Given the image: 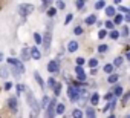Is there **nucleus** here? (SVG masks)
<instances>
[{
    "label": "nucleus",
    "instance_id": "nucleus-1",
    "mask_svg": "<svg viewBox=\"0 0 130 118\" xmlns=\"http://www.w3.org/2000/svg\"><path fill=\"white\" fill-rule=\"evenodd\" d=\"M28 103H29V106H31V109H32V116H35V115L38 113V110H40V106H38V103L35 101L32 92H28Z\"/></svg>",
    "mask_w": 130,
    "mask_h": 118
},
{
    "label": "nucleus",
    "instance_id": "nucleus-2",
    "mask_svg": "<svg viewBox=\"0 0 130 118\" xmlns=\"http://www.w3.org/2000/svg\"><path fill=\"white\" fill-rule=\"evenodd\" d=\"M8 62H9L11 65H14V66H15V69H14V74H15V75H19V74H23V72H25V68H23V65H22V62H20V60H15V58H8Z\"/></svg>",
    "mask_w": 130,
    "mask_h": 118
},
{
    "label": "nucleus",
    "instance_id": "nucleus-3",
    "mask_svg": "<svg viewBox=\"0 0 130 118\" xmlns=\"http://www.w3.org/2000/svg\"><path fill=\"white\" fill-rule=\"evenodd\" d=\"M46 109H47L46 110V118H54V115H55V100H52Z\"/></svg>",
    "mask_w": 130,
    "mask_h": 118
},
{
    "label": "nucleus",
    "instance_id": "nucleus-4",
    "mask_svg": "<svg viewBox=\"0 0 130 118\" xmlns=\"http://www.w3.org/2000/svg\"><path fill=\"white\" fill-rule=\"evenodd\" d=\"M68 92H69V98H71V101H77V100H78V97H80V91H77V87L71 86Z\"/></svg>",
    "mask_w": 130,
    "mask_h": 118
},
{
    "label": "nucleus",
    "instance_id": "nucleus-5",
    "mask_svg": "<svg viewBox=\"0 0 130 118\" xmlns=\"http://www.w3.org/2000/svg\"><path fill=\"white\" fill-rule=\"evenodd\" d=\"M19 12H20L23 17H26V16H29V14L32 12V6H31V5H22V6L19 8Z\"/></svg>",
    "mask_w": 130,
    "mask_h": 118
},
{
    "label": "nucleus",
    "instance_id": "nucleus-6",
    "mask_svg": "<svg viewBox=\"0 0 130 118\" xmlns=\"http://www.w3.org/2000/svg\"><path fill=\"white\" fill-rule=\"evenodd\" d=\"M47 71L51 72V74H57L58 71H60V66H58V62H55V60H52L49 65H47Z\"/></svg>",
    "mask_w": 130,
    "mask_h": 118
},
{
    "label": "nucleus",
    "instance_id": "nucleus-7",
    "mask_svg": "<svg viewBox=\"0 0 130 118\" xmlns=\"http://www.w3.org/2000/svg\"><path fill=\"white\" fill-rule=\"evenodd\" d=\"M43 48H44V51H49V46H51V32L47 31L46 34H44V37H43Z\"/></svg>",
    "mask_w": 130,
    "mask_h": 118
},
{
    "label": "nucleus",
    "instance_id": "nucleus-8",
    "mask_svg": "<svg viewBox=\"0 0 130 118\" xmlns=\"http://www.w3.org/2000/svg\"><path fill=\"white\" fill-rule=\"evenodd\" d=\"M75 72H77V75H78V80H80V81H84V80H86V74H84V71H83V68H81V66H77V68H75Z\"/></svg>",
    "mask_w": 130,
    "mask_h": 118
},
{
    "label": "nucleus",
    "instance_id": "nucleus-9",
    "mask_svg": "<svg viewBox=\"0 0 130 118\" xmlns=\"http://www.w3.org/2000/svg\"><path fill=\"white\" fill-rule=\"evenodd\" d=\"M31 57L34 58V60H40L41 54H40V51H38L37 48H31Z\"/></svg>",
    "mask_w": 130,
    "mask_h": 118
},
{
    "label": "nucleus",
    "instance_id": "nucleus-10",
    "mask_svg": "<svg viewBox=\"0 0 130 118\" xmlns=\"http://www.w3.org/2000/svg\"><path fill=\"white\" fill-rule=\"evenodd\" d=\"M8 104H9V107H11L12 112H17V100H15V98H9Z\"/></svg>",
    "mask_w": 130,
    "mask_h": 118
},
{
    "label": "nucleus",
    "instance_id": "nucleus-11",
    "mask_svg": "<svg viewBox=\"0 0 130 118\" xmlns=\"http://www.w3.org/2000/svg\"><path fill=\"white\" fill-rule=\"evenodd\" d=\"M8 75H9L8 68H6V66H2V68H0V77H2V78H6Z\"/></svg>",
    "mask_w": 130,
    "mask_h": 118
},
{
    "label": "nucleus",
    "instance_id": "nucleus-12",
    "mask_svg": "<svg viewBox=\"0 0 130 118\" xmlns=\"http://www.w3.org/2000/svg\"><path fill=\"white\" fill-rule=\"evenodd\" d=\"M68 49H69L71 52H75V51L78 49V43H77V41H71L69 46H68Z\"/></svg>",
    "mask_w": 130,
    "mask_h": 118
},
{
    "label": "nucleus",
    "instance_id": "nucleus-13",
    "mask_svg": "<svg viewBox=\"0 0 130 118\" xmlns=\"http://www.w3.org/2000/svg\"><path fill=\"white\" fill-rule=\"evenodd\" d=\"M106 14H107L109 17H115V16H116V11H115L112 6H109V8L106 9Z\"/></svg>",
    "mask_w": 130,
    "mask_h": 118
},
{
    "label": "nucleus",
    "instance_id": "nucleus-14",
    "mask_svg": "<svg viewBox=\"0 0 130 118\" xmlns=\"http://www.w3.org/2000/svg\"><path fill=\"white\" fill-rule=\"evenodd\" d=\"M98 101H100V95H98V94H93L92 98H90V103L95 106V104H98Z\"/></svg>",
    "mask_w": 130,
    "mask_h": 118
},
{
    "label": "nucleus",
    "instance_id": "nucleus-15",
    "mask_svg": "<svg viewBox=\"0 0 130 118\" xmlns=\"http://www.w3.org/2000/svg\"><path fill=\"white\" fill-rule=\"evenodd\" d=\"M95 22H96V17H95V16H89V17L86 19V23H87V25H93Z\"/></svg>",
    "mask_w": 130,
    "mask_h": 118
},
{
    "label": "nucleus",
    "instance_id": "nucleus-16",
    "mask_svg": "<svg viewBox=\"0 0 130 118\" xmlns=\"http://www.w3.org/2000/svg\"><path fill=\"white\" fill-rule=\"evenodd\" d=\"M22 58H23V60H28V58H29V51H28V48H25V49L22 51Z\"/></svg>",
    "mask_w": 130,
    "mask_h": 118
},
{
    "label": "nucleus",
    "instance_id": "nucleus-17",
    "mask_svg": "<svg viewBox=\"0 0 130 118\" xmlns=\"http://www.w3.org/2000/svg\"><path fill=\"white\" fill-rule=\"evenodd\" d=\"M54 92H55V95H60V92H61V84H60V83H55Z\"/></svg>",
    "mask_w": 130,
    "mask_h": 118
},
{
    "label": "nucleus",
    "instance_id": "nucleus-18",
    "mask_svg": "<svg viewBox=\"0 0 130 118\" xmlns=\"http://www.w3.org/2000/svg\"><path fill=\"white\" fill-rule=\"evenodd\" d=\"M86 115H87V118H95V110L93 109H86Z\"/></svg>",
    "mask_w": 130,
    "mask_h": 118
},
{
    "label": "nucleus",
    "instance_id": "nucleus-19",
    "mask_svg": "<svg viewBox=\"0 0 130 118\" xmlns=\"http://www.w3.org/2000/svg\"><path fill=\"white\" fill-rule=\"evenodd\" d=\"M118 78H119V77H118L116 74H113V75H109V83H116V81H118Z\"/></svg>",
    "mask_w": 130,
    "mask_h": 118
},
{
    "label": "nucleus",
    "instance_id": "nucleus-20",
    "mask_svg": "<svg viewBox=\"0 0 130 118\" xmlns=\"http://www.w3.org/2000/svg\"><path fill=\"white\" fill-rule=\"evenodd\" d=\"M89 66H90L92 69H95V68L98 66V60H95V58H92V60L89 62Z\"/></svg>",
    "mask_w": 130,
    "mask_h": 118
},
{
    "label": "nucleus",
    "instance_id": "nucleus-21",
    "mask_svg": "<svg viewBox=\"0 0 130 118\" xmlns=\"http://www.w3.org/2000/svg\"><path fill=\"white\" fill-rule=\"evenodd\" d=\"M34 77H35V80L38 81V84H40L41 87H44V83H43V80H41V77H40V75H38L37 72H35V75H34Z\"/></svg>",
    "mask_w": 130,
    "mask_h": 118
},
{
    "label": "nucleus",
    "instance_id": "nucleus-22",
    "mask_svg": "<svg viewBox=\"0 0 130 118\" xmlns=\"http://www.w3.org/2000/svg\"><path fill=\"white\" fill-rule=\"evenodd\" d=\"M55 107H57V110H55L57 113H63L64 112V104H57Z\"/></svg>",
    "mask_w": 130,
    "mask_h": 118
},
{
    "label": "nucleus",
    "instance_id": "nucleus-23",
    "mask_svg": "<svg viewBox=\"0 0 130 118\" xmlns=\"http://www.w3.org/2000/svg\"><path fill=\"white\" fill-rule=\"evenodd\" d=\"M72 115H74V118H83V112H81V110H78V109H77V110H74V113H72Z\"/></svg>",
    "mask_w": 130,
    "mask_h": 118
},
{
    "label": "nucleus",
    "instance_id": "nucleus-24",
    "mask_svg": "<svg viewBox=\"0 0 130 118\" xmlns=\"http://www.w3.org/2000/svg\"><path fill=\"white\" fill-rule=\"evenodd\" d=\"M104 6H106L104 2H96V3H95V8H96V9H101V8H104Z\"/></svg>",
    "mask_w": 130,
    "mask_h": 118
},
{
    "label": "nucleus",
    "instance_id": "nucleus-25",
    "mask_svg": "<svg viewBox=\"0 0 130 118\" xmlns=\"http://www.w3.org/2000/svg\"><path fill=\"white\" fill-rule=\"evenodd\" d=\"M104 71H106V72H109V74H110V72H112V71H113V65H106V66H104Z\"/></svg>",
    "mask_w": 130,
    "mask_h": 118
},
{
    "label": "nucleus",
    "instance_id": "nucleus-26",
    "mask_svg": "<svg viewBox=\"0 0 130 118\" xmlns=\"http://www.w3.org/2000/svg\"><path fill=\"white\" fill-rule=\"evenodd\" d=\"M106 28H107V29H110V31H113V22H110V20H109V22H106Z\"/></svg>",
    "mask_w": 130,
    "mask_h": 118
},
{
    "label": "nucleus",
    "instance_id": "nucleus-27",
    "mask_svg": "<svg viewBox=\"0 0 130 118\" xmlns=\"http://www.w3.org/2000/svg\"><path fill=\"white\" fill-rule=\"evenodd\" d=\"M121 63H122V57L115 58V66H121Z\"/></svg>",
    "mask_w": 130,
    "mask_h": 118
},
{
    "label": "nucleus",
    "instance_id": "nucleus-28",
    "mask_svg": "<svg viewBox=\"0 0 130 118\" xmlns=\"http://www.w3.org/2000/svg\"><path fill=\"white\" fill-rule=\"evenodd\" d=\"M121 22H122V16H119V14L115 16V23H121ZM115 23H113V25H115Z\"/></svg>",
    "mask_w": 130,
    "mask_h": 118
},
{
    "label": "nucleus",
    "instance_id": "nucleus-29",
    "mask_svg": "<svg viewBox=\"0 0 130 118\" xmlns=\"http://www.w3.org/2000/svg\"><path fill=\"white\" fill-rule=\"evenodd\" d=\"M110 37H112V38H113V40H116V38H118V37H119V34H118V32H116V31H112V32H110Z\"/></svg>",
    "mask_w": 130,
    "mask_h": 118
},
{
    "label": "nucleus",
    "instance_id": "nucleus-30",
    "mask_svg": "<svg viewBox=\"0 0 130 118\" xmlns=\"http://www.w3.org/2000/svg\"><path fill=\"white\" fill-rule=\"evenodd\" d=\"M55 12H57V9H55V8H51V9L47 11V16H51V17H52V16H55Z\"/></svg>",
    "mask_w": 130,
    "mask_h": 118
},
{
    "label": "nucleus",
    "instance_id": "nucleus-31",
    "mask_svg": "<svg viewBox=\"0 0 130 118\" xmlns=\"http://www.w3.org/2000/svg\"><path fill=\"white\" fill-rule=\"evenodd\" d=\"M34 38H35L37 43H41V35L40 34H34Z\"/></svg>",
    "mask_w": 130,
    "mask_h": 118
},
{
    "label": "nucleus",
    "instance_id": "nucleus-32",
    "mask_svg": "<svg viewBox=\"0 0 130 118\" xmlns=\"http://www.w3.org/2000/svg\"><path fill=\"white\" fill-rule=\"evenodd\" d=\"M98 51H100V52H106V51H107V46H106V45H101V46H98Z\"/></svg>",
    "mask_w": 130,
    "mask_h": 118
},
{
    "label": "nucleus",
    "instance_id": "nucleus-33",
    "mask_svg": "<svg viewBox=\"0 0 130 118\" xmlns=\"http://www.w3.org/2000/svg\"><path fill=\"white\" fill-rule=\"evenodd\" d=\"M47 101H49V100H47V97H43V101H41V106H43V109L47 106Z\"/></svg>",
    "mask_w": 130,
    "mask_h": 118
},
{
    "label": "nucleus",
    "instance_id": "nucleus-34",
    "mask_svg": "<svg viewBox=\"0 0 130 118\" xmlns=\"http://www.w3.org/2000/svg\"><path fill=\"white\" fill-rule=\"evenodd\" d=\"M77 65H78V66H81V65H84V58H81V57H78V58H77Z\"/></svg>",
    "mask_w": 130,
    "mask_h": 118
},
{
    "label": "nucleus",
    "instance_id": "nucleus-35",
    "mask_svg": "<svg viewBox=\"0 0 130 118\" xmlns=\"http://www.w3.org/2000/svg\"><path fill=\"white\" fill-rule=\"evenodd\" d=\"M106 35H107V32H106V31H100V32H98V37H100V38H104Z\"/></svg>",
    "mask_w": 130,
    "mask_h": 118
},
{
    "label": "nucleus",
    "instance_id": "nucleus-36",
    "mask_svg": "<svg viewBox=\"0 0 130 118\" xmlns=\"http://www.w3.org/2000/svg\"><path fill=\"white\" fill-rule=\"evenodd\" d=\"M47 84H49V86H51V87L54 89V86H55V80H54V78H49V81H47Z\"/></svg>",
    "mask_w": 130,
    "mask_h": 118
},
{
    "label": "nucleus",
    "instance_id": "nucleus-37",
    "mask_svg": "<svg viewBox=\"0 0 130 118\" xmlns=\"http://www.w3.org/2000/svg\"><path fill=\"white\" fill-rule=\"evenodd\" d=\"M22 91H25V86L23 84H17V94H20Z\"/></svg>",
    "mask_w": 130,
    "mask_h": 118
},
{
    "label": "nucleus",
    "instance_id": "nucleus-38",
    "mask_svg": "<svg viewBox=\"0 0 130 118\" xmlns=\"http://www.w3.org/2000/svg\"><path fill=\"white\" fill-rule=\"evenodd\" d=\"M113 106H115V101H112V103H110V104H107V106H106V109H103V110H104V112H106V110H109V109H112V107H113Z\"/></svg>",
    "mask_w": 130,
    "mask_h": 118
},
{
    "label": "nucleus",
    "instance_id": "nucleus-39",
    "mask_svg": "<svg viewBox=\"0 0 130 118\" xmlns=\"http://www.w3.org/2000/svg\"><path fill=\"white\" fill-rule=\"evenodd\" d=\"M128 98H130V91H128V92H127V94H125V95L122 97V103H125V101H127Z\"/></svg>",
    "mask_w": 130,
    "mask_h": 118
},
{
    "label": "nucleus",
    "instance_id": "nucleus-40",
    "mask_svg": "<svg viewBox=\"0 0 130 118\" xmlns=\"http://www.w3.org/2000/svg\"><path fill=\"white\" fill-rule=\"evenodd\" d=\"M83 6H84V2H83V0H80V2H77V8H78V9H81Z\"/></svg>",
    "mask_w": 130,
    "mask_h": 118
},
{
    "label": "nucleus",
    "instance_id": "nucleus-41",
    "mask_svg": "<svg viewBox=\"0 0 130 118\" xmlns=\"http://www.w3.org/2000/svg\"><path fill=\"white\" fill-rule=\"evenodd\" d=\"M104 98H106L107 101H110V100H113V94H110V92H109V94H107V95H106Z\"/></svg>",
    "mask_w": 130,
    "mask_h": 118
},
{
    "label": "nucleus",
    "instance_id": "nucleus-42",
    "mask_svg": "<svg viewBox=\"0 0 130 118\" xmlns=\"http://www.w3.org/2000/svg\"><path fill=\"white\" fill-rule=\"evenodd\" d=\"M11 87H12V83H8V81H6V83H5V89H6V91H9Z\"/></svg>",
    "mask_w": 130,
    "mask_h": 118
},
{
    "label": "nucleus",
    "instance_id": "nucleus-43",
    "mask_svg": "<svg viewBox=\"0 0 130 118\" xmlns=\"http://www.w3.org/2000/svg\"><path fill=\"white\" fill-rule=\"evenodd\" d=\"M121 94H122V89L121 87H116L115 89V95H121Z\"/></svg>",
    "mask_w": 130,
    "mask_h": 118
},
{
    "label": "nucleus",
    "instance_id": "nucleus-44",
    "mask_svg": "<svg viewBox=\"0 0 130 118\" xmlns=\"http://www.w3.org/2000/svg\"><path fill=\"white\" fill-rule=\"evenodd\" d=\"M81 32H83V29H81L80 26H78V28H75V34H77V35H80Z\"/></svg>",
    "mask_w": 130,
    "mask_h": 118
},
{
    "label": "nucleus",
    "instance_id": "nucleus-45",
    "mask_svg": "<svg viewBox=\"0 0 130 118\" xmlns=\"http://www.w3.org/2000/svg\"><path fill=\"white\" fill-rule=\"evenodd\" d=\"M127 34H128V29L124 26V28H122V35H124V37H127Z\"/></svg>",
    "mask_w": 130,
    "mask_h": 118
},
{
    "label": "nucleus",
    "instance_id": "nucleus-46",
    "mask_svg": "<svg viewBox=\"0 0 130 118\" xmlns=\"http://www.w3.org/2000/svg\"><path fill=\"white\" fill-rule=\"evenodd\" d=\"M57 6H58L60 9H63V8H64V2H58V3H57Z\"/></svg>",
    "mask_w": 130,
    "mask_h": 118
},
{
    "label": "nucleus",
    "instance_id": "nucleus-47",
    "mask_svg": "<svg viewBox=\"0 0 130 118\" xmlns=\"http://www.w3.org/2000/svg\"><path fill=\"white\" fill-rule=\"evenodd\" d=\"M71 20H72V14H69V16H68V17H66V25H68V23H69V22H71Z\"/></svg>",
    "mask_w": 130,
    "mask_h": 118
},
{
    "label": "nucleus",
    "instance_id": "nucleus-48",
    "mask_svg": "<svg viewBox=\"0 0 130 118\" xmlns=\"http://www.w3.org/2000/svg\"><path fill=\"white\" fill-rule=\"evenodd\" d=\"M119 11H121V12H130L127 8H119Z\"/></svg>",
    "mask_w": 130,
    "mask_h": 118
},
{
    "label": "nucleus",
    "instance_id": "nucleus-49",
    "mask_svg": "<svg viewBox=\"0 0 130 118\" xmlns=\"http://www.w3.org/2000/svg\"><path fill=\"white\" fill-rule=\"evenodd\" d=\"M127 58H128V60H130V52H128V54H127Z\"/></svg>",
    "mask_w": 130,
    "mask_h": 118
},
{
    "label": "nucleus",
    "instance_id": "nucleus-50",
    "mask_svg": "<svg viewBox=\"0 0 130 118\" xmlns=\"http://www.w3.org/2000/svg\"><path fill=\"white\" fill-rule=\"evenodd\" d=\"M2 57H3V55H2V54H0V62H2Z\"/></svg>",
    "mask_w": 130,
    "mask_h": 118
},
{
    "label": "nucleus",
    "instance_id": "nucleus-51",
    "mask_svg": "<svg viewBox=\"0 0 130 118\" xmlns=\"http://www.w3.org/2000/svg\"><path fill=\"white\" fill-rule=\"evenodd\" d=\"M109 118H115V115H110V116H109Z\"/></svg>",
    "mask_w": 130,
    "mask_h": 118
}]
</instances>
